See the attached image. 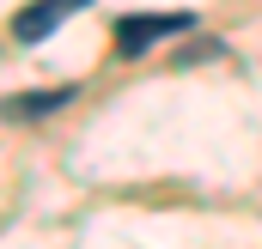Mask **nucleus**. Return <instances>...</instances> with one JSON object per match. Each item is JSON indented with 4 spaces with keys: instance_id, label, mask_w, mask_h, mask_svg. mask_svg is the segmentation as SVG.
Segmentation results:
<instances>
[{
    "instance_id": "nucleus-3",
    "label": "nucleus",
    "mask_w": 262,
    "mask_h": 249,
    "mask_svg": "<svg viewBox=\"0 0 262 249\" xmlns=\"http://www.w3.org/2000/svg\"><path fill=\"white\" fill-rule=\"evenodd\" d=\"M67 97H73V91H25V97H6V104H0V116H6V122H31V116H49V110H61Z\"/></svg>"
},
{
    "instance_id": "nucleus-2",
    "label": "nucleus",
    "mask_w": 262,
    "mask_h": 249,
    "mask_svg": "<svg viewBox=\"0 0 262 249\" xmlns=\"http://www.w3.org/2000/svg\"><path fill=\"white\" fill-rule=\"evenodd\" d=\"M79 6H92V0H31V6L12 12V37H18V43H43L49 31H61Z\"/></svg>"
},
{
    "instance_id": "nucleus-1",
    "label": "nucleus",
    "mask_w": 262,
    "mask_h": 249,
    "mask_svg": "<svg viewBox=\"0 0 262 249\" xmlns=\"http://www.w3.org/2000/svg\"><path fill=\"white\" fill-rule=\"evenodd\" d=\"M183 31H195V12H128L116 18V55H146L152 43L183 37Z\"/></svg>"
}]
</instances>
